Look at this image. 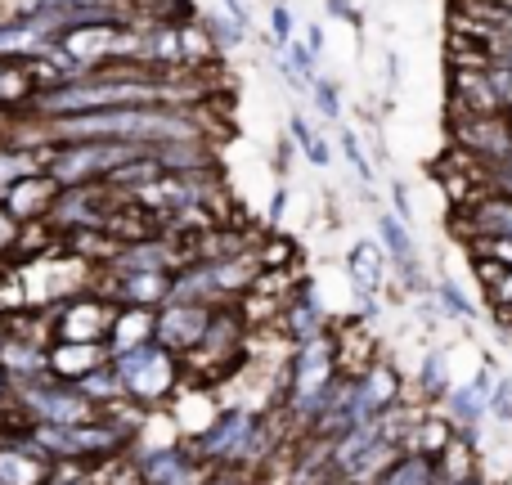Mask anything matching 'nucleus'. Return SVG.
I'll return each instance as SVG.
<instances>
[{
	"instance_id": "35",
	"label": "nucleus",
	"mask_w": 512,
	"mask_h": 485,
	"mask_svg": "<svg viewBox=\"0 0 512 485\" xmlns=\"http://www.w3.org/2000/svg\"><path fill=\"white\" fill-rule=\"evenodd\" d=\"M9 414H18V378L0 364V418H9Z\"/></svg>"
},
{
	"instance_id": "10",
	"label": "nucleus",
	"mask_w": 512,
	"mask_h": 485,
	"mask_svg": "<svg viewBox=\"0 0 512 485\" xmlns=\"http://www.w3.org/2000/svg\"><path fill=\"white\" fill-rule=\"evenodd\" d=\"M207 319H212V306H203V301H162V306L153 310V342L185 360V355L203 342Z\"/></svg>"
},
{
	"instance_id": "22",
	"label": "nucleus",
	"mask_w": 512,
	"mask_h": 485,
	"mask_svg": "<svg viewBox=\"0 0 512 485\" xmlns=\"http://www.w3.org/2000/svg\"><path fill=\"white\" fill-rule=\"evenodd\" d=\"M77 391L90 400L95 409H113V405H122V378H117V369H113V355H108L104 364H95L90 373H81L77 378Z\"/></svg>"
},
{
	"instance_id": "34",
	"label": "nucleus",
	"mask_w": 512,
	"mask_h": 485,
	"mask_svg": "<svg viewBox=\"0 0 512 485\" xmlns=\"http://www.w3.org/2000/svg\"><path fill=\"white\" fill-rule=\"evenodd\" d=\"M261 477H252V472H243V468H207V477L198 481V485H256Z\"/></svg>"
},
{
	"instance_id": "23",
	"label": "nucleus",
	"mask_w": 512,
	"mask_h": 485,
	"mask_svg": "<svg viewBox=\"0 0 512 485\" xmlns=\"http://www.w3.org/2000/svg\"><path fill=\"white\" fill-rule=\"evenodd\" d=\"M427 292H432V301H436V310H441V319H454V324H472V319L481 315L477 301H472L454 279H445V274H441V279H432V288H427Z\"/></svg>"
},
{
	"instance_id": "13",
	"label": "nucleus",
	"mask_w": 512,
	"mask_h": 485,
	"mask_svg": "<svg viewBox=\"0 0 512 485\" xmlns=\"http://www.w3.org/2000/svg\"><path fill=\"white\" fill-rule=\"evenodd\" d=\"M54 198H59V180L45 176L41 167H32V171H23V176L5 189V198H0V203H5L23 225H32V221H50Z\"/></svg>"
},
{
	"instance_id": "25",
	"label": "nucleus",
	"mask_w": 512,
	"mask_h": 485,
	"mask_svg": "<svg viewBox=\"0 0 512 485\" xmlns=\"http://www.w3.org/2000/svg\"><path fill=\"white\" fill-rule=\"evenodd\" d=\"M337 144H342V162L355 171V180H360L364 189H373V180H378V162H369V149H364L360 131H355V126H337Z\"/></svg>"
},
{
	"instance_id": "33",
	"label": "nucleus",
	"mask_w": 512,
	"mask_h": 485,
	"mask_svg": "<svg viewBox=\"0 0 512 485\" xmlns=\"http://www.w3.org/2000/svg\"><path fill=\"white\" fill-rule=\"evenodd\" d=\"M288 140L297 144V153H306L310 144L319 140V131L310 126V117H301V113H288Z\"/></svg>"
},
{
	"instance_id": "6",
	"label": "nucleus",
	"mask_w": 512,
	"mask_h": 485,
	"mask_svg": "<svg viewBox=\"0 0 512 485\" xmlns=\"http://www.w3.org/2000/svg\"><path fill=\"white\" fill-rule=\"evenodd\" d=\"M126 459L140 472V485H198L207 477V463L194 454L185 436L176 441H131Z\"/></svg>"
},
{
	"instance_id": "41",
	"label": "nucleus",
	"mask_w": 512,
	"mask_h": 485,
	"mask_svg": "<svg viewBox=\"0 0 512 485\" xmlns=\"http://www.w3.org/2000/svg\"><path fill=\"white\" fill-rule=\"evenodd\" d=\"M301 36H306V45L319 54V59H324V50H328V36H324V27H319V23H306V32H301Z\"/></svg>"
},
{
	"instance_id": "17",
	"label": "nucleus",
	"mask_w": 512,
	"mask_h": 485,
	"mask_svg": "<svg viewBox=\"0 0 512 485\" xmlns=\"http://www.w3.org/2000/svg\"><path fill=\"white\" fill-rule=\"evenodd\" d=\"M140 342H153V310L149 306H117L113 324H108V355L131 351Z\"/></svg>"
},
{
	"instance_id": "30",
	"label": "nucleus",
	"mask_w": 512,
	"mask_h": 485,
	"mask_svg": "<svg viewBox=\"0 0 512 485\" xmlns=\"http://www.w3.org/2000/svg\"><path fill=\"white\" fill-rule=\"evenodd\" d=\"M490 418H495V423H504V427H512V373L495 378V387H490Z\"/></svg>"
},
{
	"instance_id": "38",
	"label": "nucleus",
	"mask_w": 512,
	"mask_h": 485,
	"mask_svg": "<svg viewBox=\"0 0 512 485\" xmlns=\"http://www.w3.org/2000/svg\"><path fill=\"white\" fill-rule=\"evenodd\" d=\"M292 162H297V144H292L288 135H283V140L274 144V162H270V167H274V176H288V171H292Z\"/></svg>"
},
{
	"instance_id": "21",
	"label": "nucleus",
	"mask_w": 512,
	"mask_h": 485,
	"mask_svg": "<svg viewBox=\"0 0 512 485\" xmlns=\"http://www.w3.org/2000/svg\"><path fill=\"white\" fill-rule=\"evenodd\" d=\"M454 427L445 423L436 409H423L418 414V423H414V432H409V441H405V450H414V454H427V459H441L445 454V445L454 441Z\"/></svg>"
},
{
	"instance_id": "39",
	"label": "nucleus",
	"mask_w": 512,
	"mask_h": 485,
	"mask_svg": "<svg viewBox=\"0 0 512 485\" xmlns=\"http://www.w3.org/2000/svg\"><path fill=\"white\" fill-rule=\"evenodd\" d=\"M283 212H288V189H274L270 194V212H265V230H279V221H283Z\"/></svg>"
},
{
	"instance_id": "28",
	"label": "nucleus",
	"mask_w": 512,
	"mask_h": 485,
	"mask_svg": "<svg viewBox=\"0 0 512 485\" xmlns=\"http://www.w3.org/2000/svg\"><path fill=\"white\" fill-rule=\"evenodd\" d=\"M256 256H261V270H297V243L283 239L279 230H265L256 239Z\"/></svg>"
},
{
	"instance_id": "8",
	"label": "nucleus",
	"mask_w": 512,
	"mask_h": 485,
	"mask_svg": "<svg viewBox=\"0 0 512 485\" xmlns=\"http://www.w3.org/2000/svg\"><path fill=\"white\" fill-rule=\"evenodd\" d=\"M328 328H333V315H328V306H324V297H319L315 279L297 274L292 292L283 297L279 319H274V333H279L288 346H297V342H310V337H324Z\"/></svg>"
},
{
	"instance_id": "26",
	"label": "nucleus",
	"mask_w": 512,
	"mask_h": 485,
	"mask_svg": "<svg viewBox=\"0 0 512 485\" xmlns=\"http://www.w3.org/2000/svg\"><path fill=\"white\" fill-rule=\"evenodd\" d=\"M306 99H310V104H315L319 122H328V126H342L346 104H342V86H337V77H324V72H319V77L310 81Z\"/></svg>"
},
{
	"instance_id": "24",
	"label": "nucleus",
	"mask_w": 512,
	"mask_h": 485,
	"mask_svg": "<svg viewBox=\"0 0 512 485\" xmlns=\"http://www.w3.org/2000/svg\"><path fill=\"white\" fill-rule=\"evenodd\" d=\"M32 167H41L32 144L14 140V135H0V198H5V189L14 185L23 171H32Z\"/></svg>"
},
{
	"instance_id": "3",
	"label": "nucleus",
	"mask_w": 512,
	"mask_h": 485,
	"mask_svg": "<svg viewBox=\"0 0 512 485\" xmlns=\"http://www.w3.org/2000/svg\"><path fill=\"white\" fill-rule=\"evenodd\" d=\"M41 315H45L50 342H108V324H113L117 306L90 283V288L54 301V306L41 310Z\"/></svg>"
},
{
	"instance_id": "31",
	"label": "nucleus",
	"mask_w": 512,
	"mask_h": 485,
	"mask_svg": "<svg viewBox=\"0 0 512 485\" xmlns=\"http://www.w3.org/2000/svg\"><path fill=\"white\" fill-rule=\"evenodd\" d=\"M18 234H23V221H18V216L9 212L5 203H0V265H9V261H14Z\"/></svg>"
},
{
	"instance_id": "37",
	"label": "nucleus",
	"mask_w": 512,
	"mask_h": 485,
	"mask_svg": "<svg viewBox=\"0 0 512 485\" xmlns=\"http://www.w3.org/2000/svg\"><path fill=\"white\" fill-rule=\"evenodd\" d=\"M324 14H328V18H342V23H351L355 32L364 27V14L355 9V0H324Z\"/></svg>"
},
{
	"instance_id": "4",
	"label": "nucleus",
	"mask_w": 512,
	"mask_h": 485,
	"mask_svg": "<svg viewBox=\"0 0 512 485\" xmlns=\"http://www.w3.org/2000/svg\"><path fill=\"white\" fill-rule=\"evenodd\" d=\"M400 400H409V382H405V373L391 360H382V355L369 360L364 369L346 373V414H351V427L373 423V418L387 414Z\"/></svg>"
},
{
	"instance_id": "12",
	"label": "nucleus",
	"mask_w": 512,
	"mask_h": 485,
	"mask_svg": "<svg viewBox=\"0 0 512 485\" xmlns=\"http://www.w3.org/2000/svg\"><path fill=\"white\" fill-rule=\"evenodd\" d=\"M454 225H459V234L468 243L472 239H512V194L477 189L468 203H459Z\"/></svg>"
},
{
	"instance_id": "9",
	"label": "nucleus",
	"mask_w": 512,
	"mask_h": 485,
	"mask_svg": "<svg viewBox=\"0 0 512 485\" xmlns=\"http://www.w3.org/2000/svg\"><path fill=\"white\" fill-rule=\"evenodd\" d=\"M490 387H495V369H477L468 382H450L441 400H436V414L463 436H481V427L490 423Z\"/></svg>"
},
{
	"instance_id": "42",
	"label": "nucleus",
	"mask_w": 512,
	"mask_h": 485,
	"mask_svg": "<svg viewBox=\"0 0 512 485\" xmlns=\"http://www.w3.org/2000/svg\"><path fill=\"white\" fill-rule=\"evenodd\" d=\"M221 9H225L230 18H239L243 27H252V9H248V0H221Z\"/></svg>"
},
{
	"instance_id": "32",
	"label": "nucleus",
	"mask_w": 512,
	"mask_h": 485,
	"mask_svg": "<svg viewBox=\"0 0 512 485\" xmlns=\"http://www.w3.org/2000/svg\"><path fill=\"white\" fill-rule=\"evenodd\" d=\"M387 198H391V216H400L405 225H414V198H409V185H405V180H391Z\"/></svg>"
},
{
	"instance_id": "1",
	"label": "nucleus",
	"mask_w": 512,
	"mask_h": 485,
	"mask_svg": "<svg viewBox=\"0 0 512 485\" xmlns=\"http://www.w3.org/2000/svg\"><path fill=\"white\" fill-rule=\"evenodd\" d=\"M113 369L122 378V396L140 409H167L176 400V391L185 387V360L158 342H140L131 351H117Z\"/></svg>"
},
{
	"instance_id": "2",
	"label": "nucleus",
	"mask_w": 512,
	"mask_h": 485,
	"mask_svg": "<svg viewBox=\"0 0 512 485\" xmlns=\"http://www.w3.org/2000/svg\"><path fill=\"white\" fill-rule=\"evenodd\" d=\"M265 409H252V405H221L207 427H198L194 436H185L194 445V454L207 463V468H243V454H248V441L261 423Z\"/></svg>"
},
{
	"instance_id": "5",
	"label": "nucleus",
	"mask_w": 512,
	"mask_h": 485,
	"mask_svg": "<svg viewBox=\"0 0 512 485\" xmlns=\"http://www.w3.org/2000/svg\"><path fill=\"white\" fill-rule=\"evenodd\" d=\"M328 454H333V463H337V472H342L346 485H373L378 472L405 450H400L396 441H387L373 423H360V427H351V432L333 436V441H328Z\"/></svg>"
},
{
	"instance_id": "36",
	"label": "nucleus",
	"mask_w": 512,
	"mask_h": 485,
	"mask_svg": "<svg viewBox=\"0 0 512 485\" xmlns=\"http://www.w3.org/2000/svg\"><path fill=\"white\" fill-rule=\"evenodd\" d=\"M486 297H490V310H512V270H504L495 283H490Z\"/></svg>"
},
{
	"instance_id": "27",
	"label": "nucleus",
	"mask_w": 512,
	"mask_h": 485,
	"mask_svg": "<svg viewBox=\"0 0 512 485\" xmlns=\"http://www.w3.org/2000/svg\"><path fill=\"white\" fill-rule=\"evenodd\" d=\"M198 23L207 27V36H212V45H216L221 54L239 50V45L248 41V32H252V27H243L239 18H230L225 9H212V14H198Z\"/></svg>"
},
{
	"instance_id": "7",
	"label": "nucleus",
	"mask_w": 512,
	"mask_h": 485,
	"mask_svg": "<svg viewBox=\"0 0 512 485\" xmlns=\"http://www.w3.org/2000/svg\"><path fill=\"white\" fill-rule=\"evenodd\" d=\"M18 414L27 418V423H81V418L99 414L95 405H90L86 396L77 391V382H63V378H36V382H23L18 387Z\"/></svg>"
},
{
	"instance_id": "40",
	"label": "nucleus",
	"mask_w": 512,
	"mask_h": 485,
	"mask_svg": "<svg viewBox=\"0 0 512 485\" xmlns=\"http://www.w3.org/2000/svg\"><path fill=\"white\" fill-rule=\"evenodd\" d=\"M301 158H306V162H310V167H333V144H328V140H324V135H319V140H315V144H310V149H306V153H301Z\"/></svg>"
},
{
	"instance_id": "14",
	"label": "nucleus",
	"mask_w": 512,
	"mask_h": 485,
	"mask_svg": "<svg viewBox=\"0 0 512 485\" xmlns=\"http://www.w3.org/2000/svg\"><path fill=\"white\" fill-rule=\"evenodd\" d=\"M342 270H346V279H351L355 297H378V292L387 288V279H391V261H387V252H382L378 239L351 243Z\"/></svg>"
},
{
	"instance_id": "15",
	"label": "nucleus",
	"mask_w": 512,
	"mask_h": 485,
	"mask_svg": "<svg viewBox=\"0 0 512 485\" xmlns=\"http://www.w3.org/2000/svg\"><path fill=\"white\" fill-rule=\"evenodd\" d=\"M333 342H337V364H342V373H355L369 360H378V333H373L360 315L346 319V324L333 333Z\"/></svg>"
},
{
	"instance_id": "18",
	"label": "nucleus",
	"mask_w": 512,
	"mask_h": 485,
	"mask_svg": "<svg viewBox=\"0 0 512 485\" xmlns=\"http://www.w3.org/2000/svg\"><path fill=\"white\" fill-rule=\"evenodd\" d=\"M450 351H441V346H436V351H427L423 360H418V369H414V396L423 400L427 409H436V400L445 396V391H450Z\"/></svg>"
},
{
	"instance_id": "11",
	"label": "nucleus",
	"mask_w": 512,
	"mask_h": 485,
	"mask_svg": "<svg viewBox=\"0 0 512 485\" xmlns=\"http://www.w3.org/2000/svg\"><path fill=\"white\" fill-rule=\"evenodd\" d=\"M95 288L104 292L113 306H149L158 310L167 301L171 274L158 270H113V265H99L95 270Z\"/></svg>"
},
{
	"instance_id": "20",
	"label": "nucleus",
	"mask_w": 512,
	"mask_h": 485,
	"mask_svg": "<svg viewBox=\"0 0 512 485\" xmlns=\"http://www.w3.org/2000/svg\"><path fill=\"white\" fill-rule=\"evenodd\" d=\"M436 468H441V485H454V481H468L481 472V441L477 436H454L450 445H445V454L436 459Z\"/></svg>"
},
{
	"instance_id": "16",
	"label": "nucleus",
	"mask_w": 512,
	"mask_h": 485,
	"mask_svg": "<svg viewBox=\"0 0 512 485\" xmlns=\"http://www.w3.org/2000/svg\"><path fill=\"white\" fill-rule=\"evenodd\" d=\"M104 360H108L104 342H50V378L77 382L81 373H90Z\"/></svg>"
},
{
	"instance_id": "19",
	"label": "nucleus",
	"mask_w": 512,
	"mask_h": 485,
	"mask_svg": "<svg viewBox=\"0 0 512 485\" xmlns=\"http://www.w3.org/2000/svg\"><path fill=\"white\" fill-rule=\"evenodd\" d=\"M373 485H441V468H436V459H427V454L405 450L378 472Z\"/></svg>"
},
{
	"instance_id": "29",
	"label": "nucleus",
	"mask_w": 512,
	"mask_h": 485,
	"mask_svg": "<svg viewBox=\"0 0 512 485\" xmlns=\"http://www.w3.org/2000/svg\"><path fill=\"white\" fill-rule=\"evenodd\" d=\"M292 36H297V18H292V5H288V0H270V5H265V41H270V50L288 45Z\"/></svg>"
}]
</instances>
